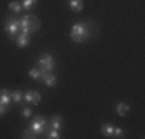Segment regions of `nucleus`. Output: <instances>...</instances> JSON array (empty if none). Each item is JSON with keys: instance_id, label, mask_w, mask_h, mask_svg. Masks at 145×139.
I'll return each instance as SVG.
<instances>
[{"instance_id": "obj_1", "label": "nucleus", "mask_w": 145, "mask_h": 139, "mask_svg": "<svg viewBox=\"0 0 145 139\" xmlns=\"http://www.w3.org/2000/svg\"><path fill=\"white\" fill-rule=\"evenodd\" d=\"M93 36H94V31L89 30V25H87V23L77 22L71 28V40L76 43H82Z\"/></svg>"}, {"instance_id": "obj_2", "label": "nucleus", "mask_w": 145, "mask_h": 139, "mask_svg": "<svg viewBox=\"0 0 145 139\" xmlns=\"http://www.w3.org/2000/svg\"><path fill=\"white\" fill-rule=\"evenodd\" d=\"M19 22H20L22 34H26V36H31L33 33L40 30V20L34 14H25V16H22L19 19Z\"/></svg>"}, {"instance_id": "obj_3", "label": "nucleus", "mask_w": 145, "mask_h": 139, "mask_svg": "<svg viewBox=\"0 0 145 139\" xmlns=\"http://www.w3.org/2000/svg\"><path fill=\"white\" fill-rule=\"evenodd\" d=\"M3 28H5L6 34H8V37L11 40H14L17 36H19V31H20V22L17 17H12V16H8L5 19V25H3Z\"/></svg>"}, {"instance_id": "obj_4", "label": "nucleus", "mask_w": 145, "mask_h": 139, "mask_svg": "<svg viewBox=\"0 0 145 139\" xmlns=\"http://www.w3.org/2000/svg\"><path fill=\"white\" fill-rule=\"evenodd\" d=\"M37 67L39 70L43 73H53L54 67H56V64H54V57L51 54H42L39 57V60H37Z\"/></svg>"}, {"instance_id": "obj_5", "label": "nucleus", "mask_w": 145, "mask_h": 139, "mask_svg": "<svg viewBox=\"0 0 145 139\" xmlns=\"http://www.w3.org/2000/svg\"><path fill=\"white\" fill-rule=\"evenodd\" d=\"M31 128L36 131L37 134H43L46 133V128H48V121L45 119L43 116H34L33 121H31Z\"/></svg>"}, {"instance_id": "obj_6", "label": "nucleus", "mask_w": 145, "mask_h": 139, "mask_svg": "<svg viewBox=\"0 0 145 139\" xmlns=\"http://www.w3.org/2000/svg\"><path fill=\"white\" fill-rule=\"evenodd\" d=\"M40 93H37V91H26L25 94H23V99L26 100V102H29V104H39L40 102Z\"/></svg>"}, {"instance_id": "obj_7", "label": "nucleus", "mask_w": 145, "mask_h": 139, "mask_svg": "<svg viewBox=\"0 0 145 139\" xmlns=\"http://www.w3.org/2000/svg\"><path fill=\"white\" fill-rule=\"evenodd\" d=\"M11 102H12L11 91H9V90H6V88L0 90V104H2V105H6V107H8Z\"/></svg>"}, {"instance_id": "obj_8", "label": "nucleus", "mask_w": 145, "mask_h": 139, "mask_svg": "<svg viewBox=\"0 0 145 139\" xmlns=\"http://www.w3.org/2000/svg\"><path fill=\"white\" fill-rule=\"evenodd\" d=\"M42 82L46 87H54L56 82H57V77H56V74H53V73H43L42 74Z\"/></svg>"}, {"instance_id": "obj_9", "label": "nucleus", "mask_w": 145, "mask_h": 139, "mask_svg": "<svg viewBox=\"0 0 145 139\" xmlns=\"http://www.w3.org/2000/svg\"><path fill=\"white\" fill-rule=\"evenodd\" d=\"M14 40H16V45L19 48H26L29 45V42H31V37L26 36V34H19Z\"/></svg>"}, {"instance_id": "obj_10", "label": "nucleus", "mask_w": 145, "mask_h": 139, "mask_svg": "<svg viewBox=\"0 0 145 139\" xmlns=\"http://www.w3.org/2000/svg\"><path fill=\"white\" fill-rule=\"evenodd\" d=\"M62 122H63V119H62L59 114H54V116H51V119H50V127L51 128H56V130H60L62 128Z\"/></svg>"}, {"instance_id": "obj_11", "label": "nucleus", "mask_w": 145, "mask_h": 139, "mask_svg": "<svg viewBox=\"0 0 145 139\" xmlns=\"http://www.w3.org/2000/svg\"><path fill=\"white\" fill-rule=\"evenodd\" d=\"M113 130H114V127H113L110 122H105V124L101 127V133H102L105 138H111V136H113Z\"/></svg>"}, {"instance_id": "obj_12", "label": "nucleus", "mask_w": 145, "mask_h": 139, "mask_svg": "<svg viewBox=\"0 0 145 139\" xmlns=\"http://www.w3.org/2000/svg\"><path fill=\"white\" fill-rule=\"evenodd\" d=\"M116 111H117V114H119V116H127V114H128V111H130L128 104L119 102V104L116 105Z\"/></svg>"}, {"instance_id": "obj_13", "label": "nucleus", "mask_w": 145, "mask_h": 139, "mask_svg": "<svg viewBox=\"0 0 145 139\" xmlns=\"http://www.w3.org/2000/svg\"><path fill=\"white\" fill-rule=\"evenodd\" d=\"M68 5H70L72 11H77V12L84 9V2L82 0H68Z\"/></svg>"}, {"instance_id": "obj_14", "label": "nucleus", "mask_w": 145, "mask_h": 139, "mask_svg": "<svg viewBox=\"0 0 145 139\" xmlns=\"http://www.w3.org/2000/svg\"><path fill=\"white\" fill-rule=\"evenodd\" d=\"M29 77L33 79V81H42V71H40L37 67H34V68H31L29 70Z\"/></svg>"}, {"instance_id": "obj_15", "label": "nucleus", "mask_w": 145, "mask_h": 139, "mask_svg": "<svg viewBox=\"0 0 145 139\" xmlns=\"http://www.w3.org/2000/svg\"><path fill=\"white\" fill-rule=\"evenodd\" d=\"M11 96H12V100H14L16 105H20V104H22V100H23V91L16 90V91L11 93Z\"/></svg>"}, {"instance_id": "obj_16", "label": "nucleus", "mask_w": 145, "mask_h": 139, "mask_svg": "<svg viewBox=\"0 0 145 139\" xmlns=\"http://www.w3.org/2000/svg\"><path fill=\"white\" fill-rule=\"evenodd\" d=\"M8 8H9V11H12L14 14H20L22 12V3L20 2H11L8 5Z\"/></svg>"}, {"instance_id": "obj_17", "label": "nucleus", "mask_w": 145, "mask_h": 139, "mask_svg": "<svg viewBox=\"0 0 145 139\" xmlns=\"http://www.w3.org/2000/svg\"><path fill=\"white\" fill-rule=\"evenodd\" d=\"M37 136H39V134H37L31 127L26 128V130H23V133H22V138H25V139H33V138H37Z\"/></svg>"}, {"instance_id": "obj_18", "label": "nucleus", "mask_w": 145, "mask_h": 139, "mask_svg": "<svg viewBox=\"0 0 145 139\" xmlns=\"http://www.w3.org/2000/svg\"><path fill=\"white\" fill-rule=\"evenodd\" d=\"M36 3H37V0H22V8H25L26 11H31Z\"/></svg>"}, {"instance_id": "obj_19", "label": "nucleus", "mask_w": 145, "mask_h": 139, "mask_svg": "<svg viewBox=\"0 0 145 139\" xmlns=\"http://www.w3.org/2000/svg\"><path fill=\"white\" fill-rule=\"evenodd\" d=\"M46 138H48V139H57V138H60L59 130H56V128H51V130H48V131H46Z\"/></svg>"}, {"instance_id": "obj_20", "label": "nucleus", "mask_w": 145, "mask_h": 139, "mask_svg": "<svg viewBox=\"0 0 145 139\" xmlns=\"http://www.w3.org/2000/svg\"><path fill=\"white\" fill-rule=\"evenodd\" d=\"M125 136V130H122V128H114V130H113V136L111 138H123Z\"/></svg>"}, {"instance_id": "obj_21", "label": "nucleus", "mask_w": 145, "mask_h": 139, "mask_svg": "<svg viewBox=\"0 0 145 139\" xmlns=\"http://www.w3.org/2000/svg\"><path fill=\"white\" fill-rule=\"evenodd\" d=\"M22 117H29L31 116V108H28V107H23L22 108Z\"/></svg>"}, {"instance_id": "obj_22", "label": "nucleus", "mask_w": 145, "mask_h": 139, "mask_svg": "<svg viewBox=\"0 0 145 139\" xmlns=\"http://www.w3.org/2000/svg\"><path fill=\"white\" fill-rule=\"evenodd\" d=\"M6 108H8L6 105H2V104H0V116H3V114L6 113Z\"/></svg>"}]
</instances>
